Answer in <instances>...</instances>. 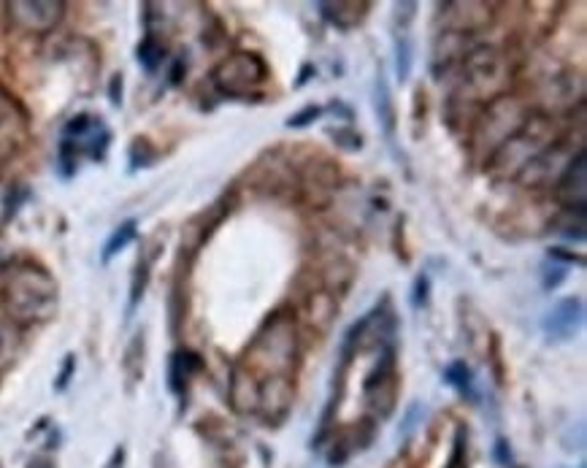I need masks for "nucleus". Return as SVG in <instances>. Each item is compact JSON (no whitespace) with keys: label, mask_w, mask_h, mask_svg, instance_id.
<instances>
[{"label":"nucleus","mask_w":587,"mask_h":468,"mask_svg":"<svg viewBox=\"0 0 587 468\" xmlns=\"http://www.w3.org/2000/svg\"><path fill=\"white\" fill-rule=\"evenodd\" d=\"M295 355H298V336L287 314H276L274 320H268L247 352L249 363L263 371H271V377L276 374L287 377L295 363Z\"/></svg>","instance_id":"1"},{"label":"nucleus","mask_w":587,"mask_h":468,"mask_svg":"<svg viewBox=\"0 0 587 468\" xmlns=\"http://www.w3.org/2000/svg\"><path fill=\"white\" fill-rule=\"evenodd\" d=\"M552 125L544 117H528L525 125L514 133L509 141H504L493 155V174L498 176H520L528 163L547 152L552 141Z\"/></svg>","instance_id":"2"},{"label":"nucleus","mask_w":587,"mask_h":468,"mask_svg":"<svg viewBox=\"0 0 587 468\" xmlns=\"http://www.w3.org/2000/svg\"><path fill=\"white\" fill-rule=\"evenodd\" d=\"M509 63L493 46H479L463 57V87L471 98H496L509 84Z\"/></svg>","instance_id":"3"},{"label":"nucleus","mask_w":587,"mask_h":468,"mask_svg":"<svg viewBox=\"0 0 587 468\" xmlns=\"http://www.w3.org/2000/svg\"><path fill=\"white\" fill-rule=\"evenodd\" d=\"M268 79V65L260 55L241 52V55L228 57L225 63L214 71V84L222 95L233 98H247L249 92H255L260 84Z\"/></svg>","instance_id":"4"},{"label":"nucleus","mask_w":587,"mask_h":468,"mask_svg":"<svg viewBox=\"0 0 587 468\" xmlns=\"http://www.w3.org/2000/svg\"><path fill=\"white\" fill-rule=\"evenodd\" d=\"M106 147H109V130L103 128L101 120L82 114V117H74L65 125L60 160H63V166H74V160L79 155L101 160L106 155Z\"/></svg>","instance_id":"5"},{"label":"nucleus","mask_w":587,"mask_h":468,"mask_svg":"<svg viewBox=\"0 0 587 468\" xmlns=\"http://www.w3.org/2000/svg\"><path fill=\"white\" fill-rule=\"evenodd\" d=\"M525 120H528V114H525L523 103H517L514 98H496V101L490 103L485 117H482V125H479V144L490 141L498 149L517 130L523 128Z\"/></svg>","instance_id":"6"},{"label":"nucleus","mask_w":587,"mask_h":468,"mask_svg":"<svg viewBox=\"0 0 587 468\" xmlns=\"http://www.w3.org/2000/svg\"><path fill=\"white\" fill-rule=\"evenodd\" d=\"M395 347L382 349L377 368L371 371L366 382L368 406L377 417H387L395 409V395H398V382H395Z\"/></svg>","instance_id":"7"},{"label":"nucleus","mask_w":587,"mask_h":468,"mask_svg":"<svg viewBox=\"0 0 587 468\" xmlns=\"http://www.w3.org/2000/svg\"><path fill=\"white\" fill-rule=\"evenodd\" d=\"M25 298V303L19 306L22 317H46V312L52 309L55 303V287L52 282L41 274H25L19 276L14 287L9 290V301L17 306Z\"/></svg>","instance_id":"8"},{"label":"nucleus","mask_w":587,"mask_h":468,"mask_svg":"<svg viewBox=\"0 0 587 468\" xmlns=\"http://www.w3.org/2000/svg\"><path fill=\"white\" fill-rule=\"evenodd\" d=\"M585 320V306L579 298H563V301L544 317V333L555 341L571 339Z\"/></svg>","instance_id":"9"},{"label":"nucleus","mask_w":587,"mask_h":468,"mask_svg":"<svg viewBox=\"0 0 587 468\" xmlns=\"http://www.w3.org/2000/svg\"><path fill=\"white\" fill-rule=\"evenodd\" d=\"M293 406V385L287 377H268L260 385V401L257 412H263L266 420H285Z\"/></svg>","instance_id":"10"},{"label":"nucleus","mask_w":587,"mask_h":468,"mask_svg":"<svg viewBox=\"0 0 587 468\" xmlns=\"http://www.w3.org/2000/svg\"><path fill=\"white\" fill-rule=\"evenodd\" d=\"M585 168V152L579 149L577 160H571L558 179V198L571 212H585Z\"/></svg>","instance_id":"11"},{"label":"nucleus","mask_w":587,"mask_h":468,"mask_svg":"<svg viewBox=\"0 0 587 468\" xmlns=\"http://www.w3.org/2000/svg\"><path fill=\"white\" fill-rule=\"evenodd\" d=\"M257 401H260V385L249 377L247 371H236L233 382H230V404L241 414L257 412Z\"/></svg>","instance_id":"12"},{"label":"nucleus","mask_w":587,"mask_h":468,"mask_svg":"<svg viewBox=\"0 0 587 468\" xmlns=\"http://www.w3.org/2000/svg\"><path fill=\"white\" fill-rule=\"evenodd\" d=\"M11 9H17V19L28 28H49L60 17V3H14Z\"/></svg>","instance_id":"13"},{"label":"nucleus","mask_w":587,"mask_h":468,"mask_svg":"<svg viewBox=\"0 0 587 468\" xmlns=\"http://www.w3.org/2000/svg\"><path fill=\"white\" fill-rule=\"evenodd\" d=\"M366 9V3H320L322 17L341 30L360 25V19L366 17Z\"/></svg>","instance_id":"14"},{"label":"nucleus","mask_w":587,"mask_h":468,"mask_svg":"<svg viewBox=\"0 0 587 468\" xmlns=\"http://www.w3.org/2000/svg\"><path fill=\"white\" fill-rule=\"evenodd\" d=\"M374 109H377L379 125H382V130H385V136H393L395 133V106H393V95H390V87H387V79L382 74H379V79H377Z\"/></svg>","instance_id":"15"},{"label":"nucleus","mask_w":587,"mask_h":468,"mask_svg":"<svg viewBox=\"0 0 587 468\" xmlns=\"http://www.w3.org/2000/svg\"><path fill=\"white\" fill-rule=\"evenodd\" d=\"M198 366H201L198 355H193V352H176L174 360H171V390L184 393V387H187V382H190Z\"/></svg>","instance_id":"16"},{"label":"nucleus","mask_w":587,"mask_h":468,"mask_svg":"<svg viewBox=\"0 0 587 468\" xmlns=\"http://www.w3.org/2000/svg\"><path fill=\"white\" fill-rule=\"evenodd\" d=\"M133 239H136V220L122 222L120 228L114 230V236L106 241V249H103V263H109L111 257L117 255V252H122V249L128 247Z\"/></svg>","instance_id":"17"},{"label":"nucleus","mask_w":587,"mask_h":468,"mask_svg":"<svg viewBox=\"0 0 587 468\" xmlns=\"http://www.w3.org/2000/svg\"><path fill=\"white\" fill-rule=\"evenodd\" d=\"M444 377H447V382H450L452 387H458L463 395H474V379H471V368H468L463 360H455V363H450V366H447V371H444Z\"/></svg>","instance_id":"18"},{"label":"nucleus","mask_w":587,"mask_h":468,"mask_svg":"<svg viewBox=\"0 0 587 468\" xmlns=\"http://www.w3.org/2000/svg\"><path fill=\"white\" fill-rule=\"evenodd\" d=\"M398 33H401V36L395 41V52H398L395 65H398V76H401V82H404V79H409V74H412V41L406 36V30H398Z\"/></svg>","instance_id":"19"},{"label":"nucleus","mask_w":587,"mask_h":468,"mask_svg":"<svg viewBox=\"0 0 587 468\" xmlns=\"http://www.w3.org/2000/svg\"><path fill=\"white\" fill-rule=\"evenodd\" d=\"M163 57H166L163 46L157 44V41H152V38H147L144 44L138 46V63L144 65L149 74H152V71H157V65L163 63Z\"/></svg>","instance_id":"20"},{"label":"nucleus","mask_w":587,"mask_h":468,"mask_svg":"<svg viewBox=\"0 0 587 468\" xmlns=\"http://www.w3.org/2000/svg\"><path fill=\"white\" fill-rule=\"evenodd\" d=\"M333 138H336V144H339L341 149H347V152H358L360 147H363V138H360V133H355L352 128H331L328 130Z\"/></svg>","instance_id":"21"},{"label":"nucleus","mask_w":587,"mask_h":468,"mask_svg":"<svg viewBox=\"0 0 587 468\" xmlns=\"http://www.w3.org/2000/svg\"><path fill=\"white\" fill-rule=\"evenodd\" d=\"M320 114H322L320 106H306V109L298 111V114H293V117L287 120V128H306V125H312Z\"/></svg>","instance_id":"22"},{"label":"nucleus","mask_w":587,"mask_h":468,"mask_svg":"<svg viewBox=\"0 0 587 468\" xmlns=\"http://www.w3.org/2000/svg\"><path fill=\"white\" fill-rule=\"evenodd\" d=\"M428 290H431V282H428V276H417V282H414V293H412V306H414V309H422V306L428 303Z\"/></svg>","instance_id":"23"},{"label":"nucleus","mask_w":587,"mask_h":468,"mask_svg":"<svg viewBox=\"0 0 587 468\" xmlns=\"http://www.w3.org/2000/svg\"><path fill=\"white\" fill-rule=\"evenodd\" d=\"M550 257H552V260H563V263H577V266H582V263H585L582 257L571 255V252H563V247L550 249Z\"/></svg>","instance_id":"24"},{"label":"nucleus","mask_w":587,"mask_h":468,"mask_svg":"<svg viewBox=\"0 0 587 468\" xmlns=\"http://www.w3.org/2000/svg\"><path fill=\"white\" fill-rule=\"evenodd\" d=\"M425 412V409H422V406H412V409H409V414H406V420H404V436H409V433L414 431V428H417V414H422Z\"/></svg>","instance_id":"25"},{"label":"nucleus","mask_w":587,"mask_h":468,"mask_svg":"<svg viewBox=\"0 0 587 468\" xmlns=\"http://www.w3.org/2000/svg\"><path fill=\"white\" fill-rule=\"evenodd\" d=\"M552 271H555V274H544V287H547V290H550V287H558L560 282L566 279V271L560 266H555Z\"/></svg>","instance_id":"26"}]
</instances>
